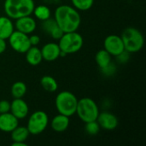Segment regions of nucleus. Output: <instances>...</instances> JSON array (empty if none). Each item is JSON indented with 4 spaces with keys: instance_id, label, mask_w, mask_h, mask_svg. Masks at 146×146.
Wrapping results in <instances>:
<instances>
[{
    "instance_id": "nucleus-1",
    "label": "nucleus",
    "mask_w": 146,
    "mask_h": 146,
    "mask_svg": "<svg viewBox=\"0 0 146 146\" xmlns=\"http://www.w3.org/2000/svg\"><path fill=\"white\" fill-rule=\"evenodd\" d=\"M54 19L63 33L77 31L81 23L79 10L68 4H62L55 9Z\"/></svg>"
},
{
    "instance_id": "nucleus-2",
    "label": "nucleus",
    "mask_w": 146,
    "mask_h": 146,
    "mask_svg": "<svg viewBox=\"0 0 146 146\" xmlns=\"http://www.w3.org/2000/svg\"><path fill=\"white\" fill-rule=\"evenodd\" d=\"M34 7L35 3L33 0H5L3 3L5 15L13 20L31 15Z\"/></svg>"
},
{
    "instance_id": "nucleus-3",
    "label": "nucleus",
    "mask_w": 146,
    "mask_h": 146,
    "mask_svg": "<svg viewBox=\"0 0 146 146\" xmlns=\"http://www.w3.org/2000/svg\"><path fill=\"white\" fill-rule=\"evenodd\" d=\"M125 50L131 53H137L142 50L145 44V38L142 33L135 27H127L121 33Z\"/></svg>"
},
{
    "instance_id": "nucleus-4",
    "label": "nucleus",
    "mask_w": 146,
    "mask_h": 146,
    "mask_svg": "<svg viewBox=\"0 0 146 146\" xmlns=\"http://www.w3.org/2000/svg\"><path fill=\"white\" fill-rule=\"evenodd\" d=\"M78 98L69 91H62L59 92L55 100V105L59 114L73 116L76 113Z\"/></svg>"
},
{
    "instance_id": "nucleus-5",
    "label": "nucleus",
    "mask_w": 146,
    "mask_h": 146,
    "mask_svg": "<svg viewBox=\"0 0 146 146\" xmlns=\"http://www.w3.org/2000/svg\"><path fill=\"white\" fill-rule=\"evenodd\" d=\"M99 108L97 103L90 98H83L78 100L76 113L78 117L85 123L97 121L99 115Z\"/></svg>"
},
{
    "instance_id": "nucleus-6",
    "label": "nucleus",
    "mask_w": 146,
    "mask_h": 146,
    "mask_svg": "<svg viewBox=\"0 0 146 146\" xmlns=\"http://www.w3.org/2000/svg\"><path fill=\"white\" fill-rule=\"evenodd\" d=\"M58 45L61 51L68 54H74L80 50L84 44V39L81 34L77 31L64 33L58 39Z\"/></svg>"
},
{
    "instance_id": "nucleus-7",
    "label": "nucleus",
    "mask_w": 146,
    "mask_h": 146,
    "mask_svg": "<svg viewBox=\"0 0 146 146\" xmlns=\"http://www.w3.org/2000/svg\"><path fill=\"white\" fill-rule=\"evenodd\" d=\"M49 125V116L43 110H37L32 113L27 120V128L30 134L38 135L47 128Z\"/></svg>"
},
{
    "instance_id": "nucleus-8",
    "label": "nucleus",
    "mask_w": 146,
    "mask_h": 146,
    "mask_svg": "<svg viewBox=\"0 0 146 146\" xmlns=\"http://www.w3.org/2000/svg\"><path fill=\"white\" fill-rule=\"evenodd\" d=\"M9 43L13 50L18 53H26L31 47L29 41V35L15 30L9 37Z\"/></svg>"
},
{
    "instance_id": "nucleus-9",
    "label": "nucleus",
    "mask_w": 146,
    "mask_h": 146,
    "mask_svg": "<svg viewBox=\"0 0 146 146\" xmlns=\"http://www.w3.org/2000/svg\"><path fill=\"white\" fill-rule=\"evenodd\" d=\"M104 50H107L112 56H117L125 50L124 44L121 36L110 34L107 36L104 42Z\"/></svg>"
},
{
    "instance_id": "nucleus-10",
    "label": "nucleus",
    "mask_w": 146,
    "mask_h": 146,
    "mask_svg": "<svg viewBox=\"0 0 146 146\" xmlns=\"http://www.w3.org/2000/svg\"><path fill=\"white\" fill-rule=\"evenodd\" d=\"M97 121L100 128L107 130V131L115 130L118 127V124H119L118 118L113 113L109 112V111L99 112Z\"/></svg>"
},
{
    "instance_id": "nucleus-11",
    "label": "nucleus",
    "mask_w": 146,
    "mask_h": 146,
    "mask_svg": "<svg viewBox=\"0 0 146 146\" xmlns=\"http://www.w3.org/2000/svg\"><path fill=\"white\" fill-rule=\"evenodd\" d=\"M14 25H15V28L17 31L26 33L27 35L33 33L37 28L36 20L31 15H27L16 19L15 23Z\"/></svg>"
},
{
    "instance_id": "nucleus-12",
    "label": "nucleus",
    "mask_w": 146,
    "mask_h": 146,
    "mask_svg": "<svg viewBox=\"0 0 146 146\" xmlns=\"http://www.w3.org/2000/svg\"><path fill=\"white\" fill-rule=\"evenodd\" d=\"M18 120L26 118L29 114V107L22 98H14L10 103V111Z\"/></svg>"
},
{
    "instance_id": "nucleus-13",
    "label": "nucleus",
    "mask_w": 146,
    "mask_h": 146,
    "mask_svg": "<svg viewBox=\"0 0 146 146\" xmlns=\"http://www.w3.org/2000/svg\"><path fill=\"white\" fill-rule=\"evenodd\" d=\"M43 60L46 62H54L60 57V47L57 43L50 42L46 43L40 49Z\"/></svg>"
},
{
    "instance_id": "nucleus-14",
    "label": "nucleus",
    "mask_w": 146,
    "mask_h": 146,
    "mask_svg": "<svg viewBox=\"0 0 146 146\" xmlns=\"http://www.w3.org/2000/svg\"><path fill=\"white\" fill-rule=\"evenodd\" d=\"M19 125V120L10 112L0 114V131L11 133Z\"/></svg>"
},
{
    "instance_id": "nucleus-15",
    "label": "nucleus",
    "mask_w": 146,
    "mask_h": 146,
    "mask_svg": "<svg viewBox=\"0 0 146 146\" xmlns=\"http://www.w3.org/2000/svg\"><path fill=\"white\" fill-rule=\"evenodd\" d=\"M42 29L45 33L49 34L52 38L56 40H58L64 33L63 31L56 24L55 19L51 17L42 21Z\"/></svg>"
},
{
    "instance_id": "nucleus-16",
    "label": "nucleus",
    "mask_w": 146,
    "mask_h": 146,
    "mask_svg": "<svg viewBox=\"0 0 146 146\" xmlns=\"http://www.w3.org/2000/svg\"><path fill=\"white\" fill-rule=\"evenodd\" d=\"M70 124V119L68 116L58 114L55 115L50 121V127L53 131L56 133H63L66 131Z\"/></svg>"
},
{
    "instance_id": "nucleus-17",
    "label": "nucleus",
    "mask_w": 146,
    "mask_h": 146,
    "mask_svg": "<svg viewBox=\"0 0 146 146\" xmlns=\"http://www.w3.org/2000/svg\"><path fill=\"white\" fill-rule=\"evenodd\" d=\"M15 31V25L12 19L5 16H0V38L8 39L11 33Z\"/></svg>"
},
{
    "instance_id": "nucleus-18",
    "label": "nucleus",
    "mask_w": 146,
    "mask_h": 146,
    "mask_svg": "<svg viewBox=\"0 0 146 146\" xmlns=\"http://www.w3.org/2000/svg\"><path fill=\"white\" fill-rule=\"evenodd\" d=\"M26 54V61L31 66H38L43 61L41 50L38 46H31Z\"/></svg>"
},
{
    "instance_id": "nucleus-19",
    "label": "nucleus",
    "mask_w": 146,
    "mask_h": 146,
    "mask_svg": "<svg viewBox=\"0 0 146 146\" xmlns=\"http://www.w3.org/2000/svg\"><path fill=\"white\" fill-rule=\"evenodd\" d=\"M30 133L27 128V127L17 126L11 133V139L13 142H26L28 139Z\"/></svg>"
},
{
    "instance_id": "nucleus-20",
    "label": "nucleus",
    "mask_w": 146,
    "mask_h": 146,
    "mask_svg": "<svg viewBox=\"0 0 146 146\" xmlns=\"http://www.w3.org/2000/svg\"><path fill=\"white\" fill-rule=\"evenodd\" d=\"M95 61L98 66L102 69L112 62V56L104 49L98 50L95 56Z\"/></svg>"
},
{
    "instance_id": "nucleus-21",
    "label": "nucleus",
    "mask_w": 146,
    "mask_h": 146,
    "mask_svg": "<svg viewBox=\"0 0 146 146\" xmlns=\"http://www.w3.org/2000/svg\"><path fill=\"white\" fill-rule=\"evenodd\" d=\"M40 85L48 92H55L58 89V84L55 78L50 75H44L40 80Z\"/></svg>"
},
{
    "instance_id": "nucleus-22",
    "label": "nucleus",
    "mask_w": 146,
    "mask_h": 146,
    "mask_svg": "<svg viewBox=\"0 0 146 146\" xmlns=\"http://www.w3.org/2000/svg\"><path fill=\"white\" fill-rule=\"evenodd\" d=\"M33 14L38 20H39L41 21H45V20L49 19L50 17H51V11H50V8L44 4H40V5L35 6Z\"/></svg>"
},
{
    "instance_id": "nucleus-23",
    "label": "nucleus",
    "mask_w": 146,
    "mask_h": 146,
    "mask_svg": "<svg viewBox=\"0 0 146 146\" xmlns=\"http://www.w3.org/2000/svg\"><path fill=\"white\" fill-rule=\"evenodd\" d=\"M27 91V85L22 81H16L15 82L10 89L11 95L14 98H22Z\"/></svg>"
},
{
    "instance_id": "nucleus-24",
    "label": "nucleus",
    "mask_w": 146,
    "mask_h": 146,
    "mask_svg": "<svg viewBox=\"0 0 146 146\" xmlns=\"http://www.w3.org/2000/svg\"><path fill=\"white\" fill-rule=\"evenodd\" d=\"M73 7L79 11L89 10L94 3V0H71Z\"/></svg>"
},
{
    "instance_id": "nucleus-25",
    "label": "nucleus",
    "mask_w": 146,
    "mask_h": 146,
    "mask_svg": "<svg viewBox=\"0 0 146 146\" xmlns=\"http://www.w3.org/2000/svg\"><path fill=\"white\" fill-rule=\"evenodd\" d=\"M100 127L97 121H89L86 123L85 126V130L86 132L89 134V135H97L99 131H100Z\"/></svg>"
},
{
    "instance_id": "nucleus-26",
    "label": "nucleus",
    "mask_w": 146,
    "mask_h": 146,
    "mask_svg": "<svg viewBox=\"0 0 146 146\" xmlns=\"http://www.w3.org/2000/svg\"><path fill=\"white\" fill-rule=\"evenodd\" d=\"M10 111V102L8 100L0 101V114Z\"/></svg>"
},
{
    "instance_id": "nucleus-27",
    "label": "nucleus",
    "mask_w": 146,
    "mask_h": 146,
    "mask_svg": "<svg viewBox=\"0 0 146 146\" xmlns=\"http://www.w3.org/2000/svg\"><path fill=\"white\" fill-rule=\"evenodd\" d=\"M102 72L104 73V74L105 75H112L115 72V67L113 65V63L111 62L110 65H108L107 67H105L104 68L101 69Z\"/></svg>"
},
{
    "instance_id": "nucleus-28",
    "label": "nucleus",
    "mask_w": 146,
    "mask_h": 146,
    "mask_svg": "<svg viewBox=\"0 0 146 146\" xmlns=\"http://www.w3.org/2000/svg\"><path fill=\"white\" fill-rule=\"evenodd\" d=\"M29 41L31 44V46H37L40 43V37L37 34H30L29 36Z\"/></svg>"
},
{
    "instance_id": "nucleus-29",
    "label": "nucleus",
    "mask_w": 146,
    "mask_h": 146,
    "mask_svg": "<svg viewBox=\"0 0 146 146\" xmlns=\"http://www.w3.org/2000/svg\"><path fill=\"white\" fill-rule=\"evenodd\" d=\"M129 54H130L129 52H127V51L124 50L122 53H121L120 55H118V56H115V57L117 58L118 62L124 63V62H127V60L129 59Z\"/></svg>"
},
{
    "instance_id": "nucleus-30",
    "label": "nucleus",
    "mask_w": 146,
    "mask_h": 146,
    "mask_svg": "<svg viewBox=\"0 0 146 146\" xmlns=\"http://www.w3.org/2000/svg\"><path fill=\"white\" fill-rule=\"evenodd\" d=\"M6 49H7L6 39L0 38V54H3L6 50Z\"/></svg>"
},
{
    "instance_id": "nucleus-31",
    "label": "nucleus",
    "mask_w": 146,
    "mask_h": 146,
    "mask_svg": "<svg viewBox=\"0 0 146 146\" xmlns=\"http://www.w3.org/2000/svg\"><path fill=\"white\" fill-rule=\"evenodd\" d=\"M13 146H27V143L26 142H13L12 143Z\"/></svg>"
}]
</instances>
